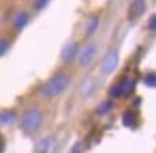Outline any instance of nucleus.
<instances>
[{
    "label": "nucleus",
    "instance_id": "obj_9",
    "mask_svg": "<svg viewBox=\"0 0 156 153\" xmlns=\"http://www.w3.org/2000/svg\"><path fill=\"white\" fill-rule=\"evenodd\" d=\"M13 122H14V113L13 112L6 110V112H2V113H0V124H2V126L12 124Z\"/></svg>",
    "mask_w": 156,
    "mask_h": 153
},
{
    "label": "nucleus",
    "instance_id": "obj_5",
    "mask_svg": "<svg viewBox=\"0 0 156 153\" xmlns=\"http://www.w3.org/2000/svg\"><path fill=\"white\" fill-rule=\"evenodd\" d=\"M95 53H96L95 44L90 43V44H87V46H85V47L82 49V52L79 53V64H80L82 67H86L92 60H93Z\"/></svg>",
    "mask_w": 156,
    "mask_h": 153
},
{
    "label": "nucleus",
    "instance_id": "obj_11",
    "mask_svg": "<svg viewBox=\"0 0 156 153\" xmlns=\"http://www.w3.org/2000/svg\"><path fill=\"white\" fill-rule=\"evenodd\" d=\"M135 89V82L125 80L122 83V96H129Z\"/></svg>",
    "mask_w": 156,
    "mask_h": 153
},
{
    "label": "nucleus",
    "instance_id": "obj_16",
    "mask_svg": "<svg viewBox=\"0 0 156 153\" xmlns=\"http://www.w3.org/2000/svg\"><path fill=\"white\" fill-rule=\"evenodd\" d=\"M49 3V0H34V9L36 10H42L44 9V6Z\"/></svg>",
    "mask_w": 156,
    "mask_h": 153
},
{
    "label": "nucleus",
    "instance_id": "obj_4",
    "mask_svg": "<svg viewBox=\"0 0 156 153\" xmlns=\"http://www.w3.org/2000/svg\"><path fill=\"white\" fill-rule=\"evenodd\" d=\"M146 9V2L145 0H133L128 12V19L129 20H136L145 13Z\"/></svg>",
    "mask_w": 156,
    "mask_h": 153
},
{
    "label": "nucleus",
    "instance_id": "obj_7",
    "mask_svg": "<svg viewBox=\"0 0 156 153\" xmlns=\"http://www.w3.org/2000/svg\"><path fill=\"white\" fill-rule=\"evenodd\" d=\"M77 52H79V46H77V43H69L67 46H65L63 50H62V59L66 60V62H70L72 59L76 57Z\"/></svg>",
    "mask_w": 156,
    "mask_h": 153
},
{
    "label": "nucleus",
    "instance_id": "obj_6",
    "mask_svg": "<svg viewBox=\"0 0 156 153\" xmlns=\"http://www.w3.org/2000/svg\"><path fill=\"white\" fill-rule=\"evenodd\" d=\"M56 148V139L53 136H46L37 143L36 153H53Z\"/></svg>",
    "mask_w": 156,
    "mask_h": 153
},
{
    "label": "nucleus",
    "instance_id": "obj_10",
    "mask_svg": "<svg viewBox=\"0 0 156 153\" xmlns=\"http://www.w3.org/2000/svg\"><path fill=\"white\" fill-rule=\"evenodd\" d=\"M122 122H123V126L126 127H133L136 124V116L133 112H126L122 117Z\"/></svg>",
    "mask_w": 156,
    "mask_h": 153
},
{
    "label": "nucleus",
    "instance_id": "obj_2",
    "mask_svg": "<svg viewBox=\"0 0 156 153\" xmlns=\"http://www.w3.org/2000/svg\"><path fill=\"white\" fill-rule=\"evenodd\" d=\"M42 124V113L36 109H30L27 110L23 115V119H22V127H23L24 132L27 133H33L40 127Z\"/></svg>",
    "mask_w": 156,
    "mask_h": 153
},
{
    "label": "nucleus",
    "instance_id": "obj_13",
    "mask_svg": "<svg viewBox=\"0 0 156 153\" xmlns=\"http://www.w3.org/2000/svg\"><path fill=\"white\" fill-rule=\"evenodd\" d=\"M110 107H112V103H110V102H103V103L96 109V115H99V116L100 115H106L109 110H110Z\"/></svg>",
    "mask_w": 156,
    "mask_h": 153
},
{
    "label": "nucleus",
    "instance_id": "obj_18",
    "mask_svg": "<svg viewBox=\"0 0 156 153\" xmlns=\"http://www.w3.org/2000/svg\"><path fill=\"white\" fill-rule=\"evenodd\" d=\"M149 29H151L152 32H155V29H156V16L155 15L151 16V20H149Z\"/></svg>",
    "mask_w": 156,
    "mask_h": 153
},
{
    "label": "nucleus",
    "instance_id": "obj_1",
    "mask_svg": "<svg viewBox=\"0 0 156 153\" xmlns=\"http://www.w3.org/2000/svg\"><path fill=\"white\" fill-rule=\"evenodd\" d=\"M69 76L65 75V73H60V75H56V76L50 79L48 82V85L44 86V93L48 96H57L63 93L66 90V87L69 86Z\"/></svg>",
    "mask_w": 156,
    "mask_h": 153
},
{
    "label": "nucleus",
    "instance_id": "obj_3",
    "mask_svg": "<svg viewBox=\"0 0 156 153\" xmlns=\"http://www.w3.org/2000/svg\"><path fill=\"white\" fill-rule=\"evenodd\" d=\"M118 62H119V57H118V53L116 52H109L108 54H106V57H105L103 63H102V67H100V70H102V73L103 75H110V73L115 72V69H116V66H118Z\"/></svg>",
    "mask_w": 156,
    "mask_h": 153
},
{
    "label": "nucleus",
    "instance_id": "obj_19",
    "mask_svg": "<svg viewBox=\"0 0 156 153\" xmlns=\"http://www.w3.org/2000/svg\"><path fill=\"white\" fill-rule=\"evenodd\" d=\"M0 153H3V140H2V136H0Z\"/></svg>",
    "mask_w": 156,
    "mask_h": 153
},
{
    "label": "nucleus",
    "instance_id": "obj_8",
    "mask_svg": "<svg viewBox=\"0 0 156 153\" xmlns=\"http://www.w3.org/2000/svg\"><path fill=\"white\" fill-rule=\"evenodd\" d=\"M27 15L26 13H23V12H20V13H17V15H14L13 17V24L17 27V29H22L23 26H26V23H27Z\"/></svg>",
    "mask_w": 156,
    "mask_h": 153
},
{
    "label": "nucleus",
    "instance_id": "obj_12",
    "mask_svg": "<svg viewBox=\"0 0 156 153\" xmlns=\"http://www.w3.org/2000/svg\"><path fill=\"white\" fill-rule=\"evenodd\" d=\"M98 24H99V20L98 17H93V19H90V22L87 23V27H86V34L90 36V34H93L98 29Z\"/></svg>",
    "mask_w": 156,
    "mask_h": 153
},
{
    "label": "nucleus",
    "instance_id": "obj_17",
    "mask_svg": "<svg viewBox=\"0 0 156 153\" xmlns=\"http://www.w3.org/2000/svg\"><path fill=\"white\" fill-rule=\"evenodd\" d=\"M7 47H9V43H7L6 40H0V57H2V56L6 53Z\"/></svg>",
    "mask_w": 156,
    "mask_h": 153
},
{
    "label": "nucleus",
    "instance_id": "obj_15",
    "mask_svg": "<svg viewBox=\"0 0 156 153\" xmlns=\"http://www.w3.org/2000/svg\"><path fill=\"white\" fill-rule=\"evenodd\" d=\"M145 83H146V86H149V87H153L156 86V77H155V75L152 73V75H147L146 76V79H145Z\"/></svg>",
    "mask_w": 156,
    "mask_h": 153
},
{
    "label": "nucleus",
    "instance_id": "obj_14",
    "mask_svg": "<svg viewBox=\"0 0 156 153\" xmlns=\"http://www.w3.org/2000/svg\"><path fill=\"white\" fill-rule=\"evenodd\" d=\"M110 96H112V97H119V96H122V83H119V85H116L115 87H112Z\"/></svg>",
    "mask_w": 156,
    "mask_h": 153
}]
</instances>
